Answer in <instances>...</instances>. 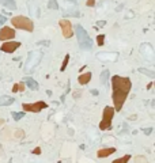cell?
<instances>
[{"label": "cell", "instance_id": "6da1fadb", "mask_svg": "<svg viewBox=\"0 0 155 163\" xmlns=\"http://www.w3.org/2000/svg\"><path fill=\"white\" fill-rule=\"evenodd\" d=\"M132 87V82L129 77L125 76H112V99L114 103V112H120L122 109V105L128 97V94Z\"/></svg>", "mask_w": 155, "mask_h": 163}, {"label": "cell", "instance_id": "7a4b0ae2", "mask_svg": "<svg viewBox=\"0 0 155 163\" xmlns=\"http://www.w3.org/2000/svg\"><path fill=\"white\" fill-rule=\"evenodd\" d=\"M76 37H78V44L83 50H90L93 48V39L90 38V35L87 34V31L84 30V27L82 24H76L75 26Z\"/></svg>", "mask_w": 155, "mask_h": 163}, {"label": "cell", "instance_id": "3957f363", "mask_svg": "<svg viewBox=\"0 0 155 163\" xmlns=\"http://www.w3.org/2000/svg\"><path fill=\"white\" fill-rule=\"evenodd\" d=\"M42 56H44V53L41 52V50H33V52H30L27 55V60L24 61L23 71L24 72H33V69H34L37 65L41 63Z\"/></svg>", "mask_w": 155, "mask_h": 163}, {"label": "cell", "instance_id": "277c9868", "mask_svg": "<svg viewBox=\"0 0 155 163\" xmlns=\"http://www.w3.org/2000/svg\"><path fill=\"white\" fill-rule=\"evenodd\" d=\"M11 23L12 26L19 29V30H26V31H33L34 30V23L30 18L27 16H23V15H18V16H14L11 19Z\"/></svg>", "mask_w": 155, "mask_h": 163}, {"label": "cell", "instance_id": "5b68a950", "mask_svg": "<svg viewBox=\"0 0 155 163\" xmlns=\"http://www.w3.org/2000/svg\"><path fill=\"white\" fill-rule=\"evenodd\" d=\"M114 116V109L112 106H105L104 109V118L99 122V129L101 130H108L112 128V120Z\"/></svg>", "mask_w": 155, "mask_h": 163}, {"label": "cell", "instance_id": "8992f818", "mask_svg": "<svg viewBox=\"0 0 155 163\" xmlns=\"http://www.w3.org/2000/svg\"><path fill=\"white\" fill-rule=\"evenodd\" d=\"M140 53H142V56L144 57V60L147 61H150V63H154V60H155V52H154V49H152V45L151 44H142L140 45Z\"/></svg>", "mask_w": 155, "mask_h": 163}, {"label": "cell", "instance_id": "52a82bcc", "mask_svg": "<svg viewBox=\"0 0 155 163\" xmlns=\"http://www.w3.org/2000/svg\"><path fill=\"white\" fill-rule=\"evenodd\" d=\"M48 108V103L44 101H38V102H34V103H23L22 105V109L23 112H33V113H40L42 109Z\"/></svg>", "mask_w": 155, "mask_h": 163}, {"label": "cell", "instance_id": "ba28073f", "mask_svg": "<svg viewBox=\"0 0 155 163\" xmlns=\"http://www.w3.org/2000/svg\"><path fill=\"white\" fill-rule=\"evenodd\" d=\"M60 27H61V33H63V37L64 38H71L72 34H73V29H72V24L68 19H60Z\"/></svg>", "mask_w": 155, "mask_h": 163}, {"label": "cell", "instance_id": "9c48e42d", "mask_svg": "<svg viewBox=\"0 0 155 163\" xmlns=\"http://www.w3.org/2000/svg\"><path fill=\"white\" fill-rule=\"evenodd\" d=\"M19 46H20V42H18V41H6V42L2 44L0 50L4 53H14Z\"/></svg>", "mask_w": 155, "mask_h": 163}, {"label": "cell", "instance_id": "30bf717a", "mask_svg": "<svg viewBox=\"0 0 155 163\" xmlns=\"http://www.w3.org/2000/svg\"><path fill=\"white\" fill-rule=\"evenodd\" d=\"M97 59L101 61H116L118 59L117 52H101L97 53Z\"/></svg>", "mask_w": 155, "mask_h": 163}, {"label": "cell", "instance_id": "8fae6325", "mask_svg": "<svg viewBox=\"0 0 155 163\" xmlns=\"http://www.w3.org/2000/svg\"><path fill=\"white\" fill-rule=\"evenodd\" d=\"M15 37V30L14 29H11V27H6L4 26L2 30H0V41H4V42H6V41H10L11 38H14Z\"/></svg>", "mask_w": 155, "mask_h": 163}, {"label": "cell", "instance_id": "7c38bea8", "mask_svg": "<svg viewBox=\"0 0 155 163\" xmlns=\"http://www.w3.org/2000/svg\"><path fill=\"white\" fill-rule=\"evenodd\" d=\"M116 152V148L114 147H108V148H101V150H98V152H97V156L99 158V159H104V158H108L109 155H112Z\"/></svg>", "mask_w": 155, "mask_h": 163}, {"label": "cell", "instance_id": "4fadbf2b", "mask_svg": "<svg viewBox=\"0 0 155 163\" xmlns=\"http://www.w3.org/2000/svg\"><path fill=\"white\" fill-rule=\"evenodd\" d=\"M23 83L26 84L30 90H33V91H37V90L40 88L38 83H37V82H35L34 79H33V77H29V76H27V77H24V79H23Z\"/></svg>", "mask_w": 155, "mask_h": 163}, {"label": "cell", "instance_id": "5bb4252c", "mask_svg": "<svg viewBox=\"0 0 155 163\" xmlns=\"http://www.w3.org/2000/svg\"><path fill=\"white\" fill-rule=\"evenodd\" d=\"M91 72H86V73H82V75L78 76V82H79V84L82 86H84V84H87L90 80H91Z\"/></svg>", "mask_w": 155, "mask_h": 163}, {"label": "cell", "instance_id": "9a60e30c", "mask_svg": "<svg viewBox=\"0 0 155 163\" xmlns=\"http://www.w3.org/2000/svg\"><path fill=\"white\" fill-rule=\"evenodd\" d=\"M15 102V99L10 95H2L0 97V106H10Z\"/></svg>", "mask_w": 155, "mask_h": 163}, {"label": "cell", "instance_id": "2e32d148", "mask_svg": "<svg viewBox=\"0 0 155 163\" xmlns=\"http://www.w3.org/2000/svg\"><path fill=\"white\" fill-rule=\"evenodd\" d=\"M0 4L7 8V10H16V3L15 0H0Z\"/></svg>", "mask_w": 155, "mask_h": 163}, {"label": "cell", "instance_id": "e0dca14e", "mask_svg": "<svg viewBox=\"0 0 155 163\" xmlns=\"http://www.w3.org/2000/svg\"><path fill=\"white\" fill-rule=\"evenodd\" d=\"M109 76H110V73L108 69H105V71H102L101 72V76H99V80H101V83L102 84H106L108 83V79H109Z\"/></svg>", "mask_w": 155, "mask_h": 163}, {"label": "cell", "instance_id": "ac0fdd59", "mask_svg": "<svg viewBox=\"0 0 155 163\" xmlns=\"http://www.w3.org/2000/svg\"><path fill=\"white\" fill-rule=\"evenodd\" d=\"M129 159H131V155L126 154V155H124L122 158H118V159H116V160H113L112 163H128Z\"/></svg>", "mask_w": 155, "mask_h": 163}, {"label": "cell", "instance_id": "d6986e66", "mask_svg": "<svg viewBox=\"0 0 155 163\" xmlns=\"http://www.w3.org/2000/svg\"><path fill=\"white\" fill-rule=\"evenodd\" d=\"M139 72H140V73H144V75L150 76V77H154V76H155V72L151 71V69H147V68H139Z\"/></svg>", "mask_w": 155, "mask_h": 163}, {"label": "cell", "instance_id": "ffe728a7", "mask_svg": "<svg viewBox=\"0 0 155 163\" xmlns=\"http://www.w3.org/2000/svg\"><path fill=\"white\" fill-rule=\"evenodd\" d=\"M23 92L24 91V84L23 83H19V84H14V87H12V92Z\"/></svg>", "mask_w": 155, "mask_h": 163}, {"label": "cell", "instance_id": "44dd1931", "mask_svg": "<svg viewBox=\"0 0 155 163\" xmlns=\"http://www.w3.org/2000/svg\"><path fill=\"white\" fill-rule=\"evenodd\" d=\"M24 117V112H15L12 113V118H14V121H19L20 118Z\"/></svg>", "mask_w": 155, "mask_h": 163}, {"label": "cell", "instance_id": "7402d4cb", "mask_svg": "<svg viewBox=\"0 0 155 163\" xmlns=\"http://www.w3.org/2000/svg\"><path fill=\"white\" fill-rule=\"evenodd\" d=\"M68 63H69V55H65L64 60H63V64H61V67H60V71H61V72L65 71V67L68 65Z\"/></svg>", "mask_w": 155, "mask_h": 163}, {"label": "cell", "instance_id": "603a6c76", "mask_svg": "<svg viewBox=\"0 0 155 163\" xmlns=\"http://www.w3.org/2000/svg\"><path fill=\"white\" fill-rule=\"evenodd\" d=\"M135 163H148V160L143 155H137V156H135Z\"/></svg>", "mask_w": 155, "mask_h": 163}, {"label": "cell", "instance_id": "cb8c5ba5", "mask_svg": "<svg viewBox=\"0 0 155 163\" xmlns=\"http://www.w3.org/2000/svg\"><path fill=\"white\" fill-rule=\"evenodd\" d=\"M14 136H15L16 139H22V137L24 136V130H22V129H15V130H14Z\"/></svg>", "mask_w": 155, "mask_h": 163}, {"label": "cell", "instance_id": "d4e9b609", "mask_svg": "<svg viewBox=\"0 0 155 163\" xmlns=\"http://www.w3.org/2000/svg\"><path fill=\"white\" fill-rule=\"evenodd\" d=\"M48 7L51 8V10H57V8H59V6H57V0H49Z\"/></svg>", "mask_w": 155, "mask_h": 163}, {"label": "cell", "instance_id": "484cf974", "mask_svg": "<svg viewBox=\"0 0 155 163\" xmlns=\"http://www.w3.org/2000/svg\"><path fill=\"white\" fill-rule=\"evenodd\" d=\"M104 42H105V35H104V34L98 35V37H97V44L99 45V46H102V45H104Z\"/></svg>", "mask_w": 155, "mask_h": 163}, {"label": "cell", "instance_id": "4316f807", "mask_svg": "<svg viewBox=\"0 0 155 163\" xmlns=\"http://www.w3.org/2000/svg\"><path fill=\"white\" fill-rule=\"evenodd\" d=\"M6 22H7V18H6V16H3L2 14H0V26L6 24Z\"/></svg>", "mask_w": 155, "mask_h": 163}, {"label": "cell", "instance_id": "83f0119b", "mask_svg": "<svg viewBox=\"0 0 155 163\" xmlns=\"http://www.w3.org/2000/svg\"><path fill=\"white\" fill-rule=\"evenodd\" d=\"M86 6H87V7H94V6H95V0H87Z\"/></svg>", "mask_w": 155, "mask_h": 163}, {"label": "cell", "instance_id": "f1b7e54d", "mask_svg": "<svg viewBox=\"0 0 155 163\" xmlns=\"http://www.w3.org/2000/svg\"><path fill=\"white\" fill-rule=\"evenodd\" d=\"M143 132H144V134H147V136H148V134L152 133V128H146V129H143Z\"/></svg>", "mask_w": 155, "mask_h": 163}, {"label": "cell", "instance_id": "f546056e", "mask_svg": "<svg viewBox=\"0 0 155 163\" xmlns=\"http://www.w3.org/2000/svg\"><path fill=\"white\" fill-rule=\"evenodd\" d=\"M105 24H106V22H105V20H98V22H97V26H98V27H101V26H105Z\"/></svg>", "mask_w": 155, "mask_h": 163}, {"label": "cell", "instance_id": "4dcf8cb0", "mask_svg": "<svg viewBox=\"0 0 155 163\" xmlns=\"http://www.w3.org/2000/svg\"><path fill=\"white\" fill-rule=\"evenodd\" d=\"M33 154H37V155H40V154H41V148H40V147H37V148H34V150H33Z\"/></svg>", "mask_w": 155, "mask_h": 163}, {"label": "cell", "instance_id": "1f68e13d", "mask_svg": "<svg viewBox=\"0 0 155 163\" xmlns=\"http://www.w3.org/2000/svg\"><path fill=\"white\" fill-rule=\"evenodd\" d=\"M3 158H4V151H3L2 144H0V159H3Z\"/></svg>", "mask_w": 155, "mask_h": 163}, {"label": "cell", "instance_id": "d6a6232c", "mask_svg": "<svg viewBox=\"0 0 155 163\" xmlns=\"http://www.w3.org/2000/svg\"><path fill=\"white\" fill-rule=\"evenodd\" d=\"M90 92H91L93 95H98V91H97V90H91V91H90Z\"/></svg>", "mask_w": 155, "mask_h": 163}, {"label": "cell", "instance_id": "836d02e7", "mask_svg": "<svg viewBox=\"0 0 155 163\" xmlns=\"http://www.w3.org/2000/svg\"><path fill=\"white\" fill-rule=\"evenodd\" d=\"M38 45H49L48 41H42V42H38Z\"/></svg>", "mask_w": 155, "mask_h": 163}, {"label": "cell", "instance_id": "e575fe53", "mask_svg": "<svg viewBox=\"0 0 155 163\" xmlns=\"http://www.w3.org/2000/svg\"><path fill=\"white\" fill-rule=\"evenodd\" d=\"M4 124V120H3V118H0V125H3Z\"/></svg>", "mask_w": 155, "mask_h": 163}]
</instances>
